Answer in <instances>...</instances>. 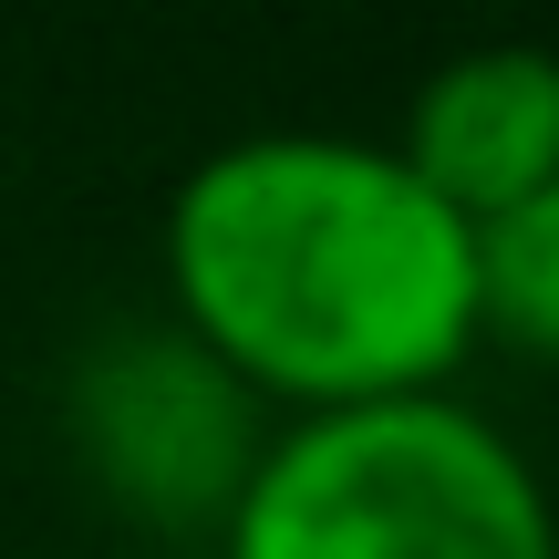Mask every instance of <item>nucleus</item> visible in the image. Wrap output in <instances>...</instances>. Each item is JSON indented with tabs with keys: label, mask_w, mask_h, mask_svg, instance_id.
I'll list each match as a JSON object with an SVG mask.
<instances>
[{
	"label": "nucleus",
	"mask_w": 559,
	"mask_h": 559,
	"mask_svg": "<svg viewBox=\"0 0 559 559\" xmlns=\"http://www.w3.org/2000/svg\"><path fill=\"white\" fill-rule=\"evenodd\" d=\"M166 321L218 353L270 425L456 394L477 362V228L383 135L270 124L177 177L156 228Z\"/></svg>",
	"instance_id": "nucleus-1"
},
{
	"label": "nucleus",
	"mask_w": 559,
	"mask_h": 559,
	"mask_svg": "<svg viewBox=\"0 0 559 559\" xmlns=\"http://www.w3.org/2000/svg\"><path fill=\"white\" fill-rule=\"evenodd\" d=\"M218 559H559V498L498 415L415 394L280 425Z\"/></svg>",
	"instance_id": "nucleus-2"
},
{
	"label": "nucleus",
	"mask_w": 559,
	"mask_h": 559,
	"mask_svg": "<svg viewBox=\"0 0 559 559\" xmlns=\"http://www.w3.org/2000/svg\"><path fill=\"white\" fill-rule=\"evenodd\" d=\"M270 436V404L166 311L104 321L62 373V445L83 456L94 498L145 539H218Z\"/></svg>",
	"instance_id": "nucleus-3"
},
{
	"label": "nucleus",
	"mask_w": 559,
	"mask_h": 559,
	"mask_svg": "<svg viewBox=\"0 0 559 559\" xmlns=\"http://www.w3.org/2000/svg\"><path fill=\"white\" fill-rule=\"evenodd\" d=\"M383 145L466 228L528 207L559 177V52L549 41H466V52H445L404 94V124Z\"/></svg>",
	"instance_id": "nucleus-4"
},
{
	"label": "nucleus",
	"mask_w": 559,
	"mask_h": 559,
	"mask_svg": "<svg viewBox=\"0 0 559 559\" xmlns=\"http://www.w3.org/2000/svg\"><path fill=\"white\" fill-rule=\"evenodd\" d=\"M477 332L559 373V177L477 228Z\"/></svg>",
	"instance_id": "nucleus-5"
}]
</instances>
